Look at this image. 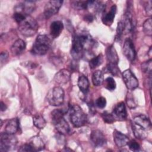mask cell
<instances>
[{"label":"cell","instance_id":"6da1fadb","mask_svg":"<svg viewBox=\"0 0 152 152\" xmlns=\"http://www.w3.org/2000/svg\"><path fill=\"white\" fill-rule=\"evenodd\" d=\"M94 45V41L87 33L76 34L72 39L71 54L75 59L80 58L84 50L88 49Z\"/></svg>","mask_w":152,"mask_h":152},{"label":"cell","instance_id":"5bb4252c","mask_svg":"<svg viewBox=\"0 0 152 152\" xmlns=\"http://www.w3.org/2000/svg\"><path fill=\"white\" fill-rule=\"evenodd\" d=\"M132 122L147 131L151 128V124L150 119L144 115L141 114L135 116L133 118Z\"/></svg>","mask_w":152,"mask_h":152},{"label":"cell","instance_id":"30bf717a","mask_svg":"<svg viewBox=\"0 0 152 152\" xmlns=\"http://www.w3.org/2000/svg\"><path fill=\"white\" fill-rule=\"evenodd\" d=\"M122 78L128 89L132 90L138 86V81L130 69H126L122 72Z\"/></svg>","mask_w":152,"mask_h":152},{"label":"cell","instance_id":"44dd1931","mask_svg":"<svg viewBox=\"0 0 152 152\" xmlns=\"http://www.w3.org/2000/svg\"><path fill=\"white\" fill-rule=\"evenodd\" d=\"M64 28L63 23L61 21H55L50 26V33L53 39L58 37Z\"/></svg>","mask_w":152,"mask_h":152},{"label":"cell","instance_id":"7bdbcfd3","mask_svg":"<svg viewBox=\"0 0 152 152\" xmlns=\"http://www.w3.org/2000/svg\"><path fill=\"white\" fill-rule=\"evenodd\" d=\"M7 109V106L6 105L3 103V102H1V110L2 112L5 111Z\"/></svg>","mask_w":152,"mask_h":152},{"label":"cell","instance_id":"f546056e","mask_svg":"<svg viewBox=\"0 0 152 152\" xmlns=\"http://www.w3.org/2000/svg\"><path fill=\"white\" fill-rule=\"evenodd\" d=\"M104 81V87L109 91H113L116 86V82L112 77H107Z\"/></svg>","mask_w":152,"mask_h":152},{"label":"cell","instance_id":"9c48e42d","mask_svg":"<svg viewBox=\"0 0 152 152\" xmlns=\"http://www.w3.org/2000/svg\"><path fill=\"white\" fill-rule=\"evenodd\" d=\"M63 1L61 0H51L46 3L44 8V16L49 18L59 11L62 5Z\"/></svg>","mask_w":152,"mask_h":152},{"label":"cell","instance_id":"9a60e30c","mask_svg":"<svg viewBox=\"0 0 152 152\" xmlns=\"http://www.w3.org/2000/svg\"><path fill=\"white\" fill-rule=\"evenodd\" d=\"M112 114L115 118H118L119 120H125L127 118V112L124 103L121 102L117 103L113 108Z\"/></svg>","mask_w":152,"mask_h":152},{"label":"cell","instance_id":"e575fe53","mask_svg":"<svg viewBox=\"0 0 152 152\" xmlns=\"http://www.w3.org/2000/svg\"><path fill=\"white\" fill-rule=\"evenodd\" d=\"M126 104H127L128 106L131 109H134L137 106V104L132 96V94H131L130 93H128V94L126 96Z\"/></svg>","mask_w":152,"mask_h":152},{"label":"cell","instance_id":"3957f363","mask_svg":"<svg viewBox=\"0 0 152 152\" xmlns=\"http://www.w3.org/2000/svg\"><path fill=\"white\" fill-rule=\"evenodd\" d=\"M39 25L35 19L30 15H26V18L18 24V30L24 36H32L37 32Z\"/></svg>","mask_w":152,"mask_h":152},{"label":"cell","instance_id":"484cf974","mask_svg":"<svg viewBox=\"0 0 152 152\" xmlns=\"http://www.w3.org/2000/svg\"><path fill=\"white\" fill-rule=\"evenodd\" d=\"M103 74L100 70L94 71L92 75V83L95 86H99L103 83Z\"/></svg>","mask_w":152,"mask_h":152},{"label":"cell","instance_id":"8992f818","mask_svg":"<svg viewBox=\"0 0 152 152\" xmlns=\"http://www.w3.org/2000/svg\"><path fill=\"white\" fill-rule=\"evenodd\" d=\"M106 58L107 62L106 65L107 71L112 75H117L119 71L118 67L119 59L115 49L113 46H110L107 48Z\"/></svg>","mask_w":152,"mask_h":152},{"label":"cell","instance_id":"f35d334b","mask_svg":"<svg viewBox=\"0 0 152 152\" xmlns=\"http://www.w3.org/2000/svg\"><path fill=\"white\" fill-rule=\"evenodd\" d=\"M18 151H21V152H31V151H34L33 148L31 146L28 144H24L22 145L20 148L18 149Z\"/></svg>","mask_w":152,"mask_h":152},{"label":"cell","instance_id":"b9f144b4","mask_svg":"<svg viewBox=\"0 0 152 152\" xmlns=\"http://www.w3.org/2000/svg\"><path fill=\"white\" fill-rule=\"evenodd\" d=\"M94 18H93V16L91 14H88V15H86L84 17V20L88 22H91L93 20Z\"/></svg>","mask_w":152,"mask_h":152},{"label":"cell","instance_id":"d6a6232c","mask_svg":"<svg viewBox=\"0 0 152 152\" xmlns=\"http://www.w3.org/2000/svg\"><path fill=\"white\" fill-rule=\"evenodd\" d=\"M102 118L103 121L107 124H112L115 121V118L112 113L104 111L102 113Z\"/></svg>","mask_w":152,"mask_h":152},{"label":"cell","instance_id":"ab89813d","mask_svg":"<svg viewBox=\"0 0 152 152\" xmlns=\"http://www.w3.org/2000/svg\"><path fill=\"white\" fill-rule=\"evenodd\" d=\"M8 58V53L7 51H2L1 53L0 59H1V64H2L4 62H6Z\"/></svg>","mask_w":152,"mask_h":152},{"label":"cell","instance_id":"74e56055","mask_svg":"<svg viewBox=\"0 0 152 152\" xmlns=\"http://www.w3.org/2000/svg\"><path fill=\"white\" fill-rule=\"evenodd\" d=\"M26 15L24 14L20 13V12H14L13 15V18L15 20V21L18 23H20L26 17Z\"/></svg>","mask_w":152,"mask_h":152},{"label":"cell","instance_id":"7402d4cb","mask_svg":"<svg viewBox=\"0 0 152 152\" xmlns=\"http://www.w3.org/2000/svg\"><path fill=\"white\" fill-rule=\"evenodd\" d=\"M33 148L34 151H41L45 148V144L39 136L31 137L28 142Z\"/></svg>","mask_w":152,"mask_h":152},{"label":"cell","instance_id":"8d00e7d4","mask_svg":"<svg viewBox=\"0 0 152 152\" xmlns=\"http://www.w3.org/2000/svg\"><path fill=\"white\" fill-rule=\"evenodd\" d=\"M127 145H128L129 149L134 151H138L140 148V146L139 144L135 140L129 141Z\"/></svg>","mask_w":152,"mask_h":152},{"label":"cell","instance_id":"60d3db41","mask_svg":"<svg viewBox=\"0 0 152 152\" xmlns=\"http://www.w3.org/2000/svg\"><path fill=\"white\" fill-rule=\"evenodd\" d=\"M145 10L146 11V13L148 15H151V1H148L145 5Z\"/></svg>","mask_w":152,"mask_h":152},{"label":"cell","instance_id":"d6986e66","mask_svg":"<svg viewBox=\"0 0 152 152\" xmlns=\"http://www.w3.org/2000/svg\"><path fill=\"white\" fill-rule=\"evenodd\" d=\"M26 47V45L24 40L22 39H17L11 46L10 50L13 55L17 56L23 52Z\"/></svg>","mask_w":152,"mask_h":152},{"label":"cell","instance_id":"52a82bcc","mask_svg":"<svg viewBox=\"0 0 152 152\" xmlns=\"http://www.w3.org/2000/svg\"><path fill=\"white\" fill-rule=\"evenodd\" d=\"M17 142L18 140L14 134L2 132L0 135V151L6 152L15 148Z\"/></svg>","mask_w":152,"mask_h":152},{"label":"cell","instance_id":"ac0fdd59","mask_svg":"<svg viewBox=\"0 0 152 152\" xmlns=\"http://www.w3.org/2000/svg\"><path fill=\"white\" fill-rule=\"evenodd\" d=\"M116 11H117L116 5L114 4L110 7L109 11L103 16L102 19L103 23L106 26L112 25V24L114 21Z\"/></svg>","mask_w":152,"mask_h":152},{"label":"cell","instance_id":"8fae6325","mask_svg":"<svg viewBox=\"0 0 152 152\" xmlns=\"http://www.w3.org/2000/svg\"><path fill=\"white\" fill-rule=\"evenodd\" d=\"M123 54L129 61L132 62L136 58V51L132 40L127 38L123 46Z\"/></svg>","mask_w":152,"mask_h":152},{"label":"cell","instance_id":"e0dca14e","mask_svg":"<svg viewBox=\"0 0 152 152\" xmlns=\"http://www.w3.org/2000/svg\"><path fill=\"white\" fill-rule=\"evenodd\" d=\"M113 140L115 144L118 147L125 146L129 141V138L126 135L116 129L113 131Z\"/></svg>","mask_w":152,"mask_h":152},{"label":"cell","instance_id":"d590c367","mask_svg":"<svg viewBox=\"0 0 152 152\" xmlns=\"http://www.w3.org/2000/svg\"><path fill=\"white\" fill-rule=\"evenodd\" d=\"M96 106L100 108V109H103L106 107V100L104 97H99L95 102Z\"/></svg>","mask_w":152,"mask_h":152},{"label":"cell","instance_id":"d4e9b609","mask_svg":"<svg viewBox=\"0 0 152 152\" xmlns=\"http://www.w3.org/2000/svg\"><path fill=\"white\" fill-rule=\"evenodd\" d=\"M131 126L135 137L138 139H144L147 135V131L140 128L134 123L131 122Z\"/></svg>","mask_w":152,"mask_h":152},{"label":"cell","instance_id":"f1b7e54d","mask_svg":"<svg viewBox=\"0 0 152 152\" xmlns=\"http://www.w3.org/2000/svg\"><path fill=\"white\" fill-rule=\"evenodd\" d=\"M103 62V56L102 54H100L97 55L96 57L93 58L90 61H89V66L90 68L94 69L100 65L102 64Z\"/></svg>","mask_w":152,"mask_h":152},{"label":"cell","instance_id":"83f0119b","mask_svg":"<svg viewBox=\"0 0 152 152\" xmlns=\"http://www.w3.org/2000/svg\"><path fill=\"white\" fill-rule=\"evenodd\" d=\"M33 122L34 126L39 129H43L46 125L44 118L40 114H36L33 117Z\"/></svg>","mask_w":152,"mask_h":152},{"label":"cell","instance_id":"7c38bea8","mask_svg":"<svg viewBox=\"0 0 152 152\" xmlns=\"http://www.w3.org/2000/svg\"><path fill=\"white\" fill-rule=\"evenodd\" d=\"M35 2L33 1H25L17 5L14 8V12H20L29 15L35 9Z\"/></svg>","mask_w":152,"mask_h":152},{"label":"cell","instance_id":"7a4b0ae2","mask_svg":"<svg viewBox=\"0 0 152 152\" xmlns=\"http://www.w3.org/2000/svg\"><path fill=\"white\" fill-rule=\"evenodd\" d=\"M65 112L63 110L57 109L51 112V119L55 129L62 135H66L70 132V128L64 118Z\"/></svg>","mask_w":152,"mask_h":152},{"label":"cell","instance_id":"cb8c5ba5","mask_svg":"<svg viewBox=\"0 0 152 152\" xmlns=\"http://www.w3.org/2000/svg\"><path fill=\"white\" fill-rule=\"evenodd\" d=\"M78 86L80 91L83 93H86L89 89V81L87 78L83 75H80L78 79Z\"/></svg>","mask_w":152,"mask_h":152},{"label":"cell","instance_id":"2e32d148","mask_svg":"<svg viewBox=\"0 0 152 152\" xmlns=\"http://www.w3.org/2000/svg\"><path fill=\"white\" fill-rule=\"evenodd\" d=\"M70 78L71 72L66 69H62L55 74L54 77V81L59 84H64L70 80Z\"/></svg>","mask_w":152,"mask_h":152},{"label":"cell","instance_id":"4fadbf2b","mask_svg":"<svg viewBox=\"0 0 152 152\" xmlns=\"http://www.w3.org/2000/svg\"><path fill=\"white\" fill-rule=\"evenodd\" d=\"M90 140L96 147H102L106 143V139L104 135L99 130H93L91 131Z\"/></svg>","mask_w":152,"mask_h":152},{"label":"cell","instance_id":"5b68a950","mask_svg":"<svg viewBox=\"0 0 152 152\" xmlns=\"http://www.w3.org/2000/svg\"><path fill=\"white\" fill-rule=\"evenodd\" d=\"M69 118L74 127L79 128L84 126L87 121V116L82 109L77 104L72 105L69 109Z\"/></svg>","mask_w":152,"mask_h":152},{"label":"cell","instance_id":"1f68e13d","mask_svg":"<svg viewBox=\"0 0 152 152\" xmlns=\"http://www.w3.org/2000/svg\"><path fill=\"white\" fill-rule=\"evenodd\" d=\"M141 70L144 73H147L151 74V68H152V61L151 59H149L141 65Z\"/></svg>","mask_w":152,"mask_h":152},{"label":"cell","instance_id":"ffe728a7","mask_svg":"<svg viewBox=\"0 0 152 152\" xmlns=\"http://www.w3.org/2000/svg\"><path fill=\"white\" fill-rule=\"evenodd\" d=\"M20 127V121L19 119L17 118H12L8 121L5 127V132L14 134L19 129Z\"/></svg>","mask_w":152,"mask_h":152},{"label":"cell","instance_id":"603a6c76","mask_svg":"<svg viewBox=\"0 0 152 152\" xmlns=\"http://www.w3.org/2000/svg\"><path fill=\"white\" fill-rule=\"evenodd\" d=\"M124 25V33H129L133 30L134 24L132 22V16L130 12H125L124 16V19L122 20Z\"/></svg>","mask_w":152,"mask_h":152},{"label":"cell","instance_id":"ba28073f","mask_svg":"<svg viewBox=\"0 0 152 152\" xmlns=\"http://www.w3.org/2000/svg\"><path fill=\"white\" fill-rule=\"evenodd\" d=\"M47 99L50 105L61 106L64 100V91L61 87H55L50 89L47 94Z\"/></svg>","mask_w":152,"mask_h":152},{"label":"cell","instance_id":"277c9868","mask_svg":"<svg viewBox=\"0 0 152 152\" xmlns=\"http://www.w3.org/2000/svg\"><path fill=\"white\" fill-rule=\"evenodd\" d=\"M50 40L46 34H39L37 36L31 52L36 55H44L49 49Z\"/></svg>","mask_w":152,"mask_h":152},{"label":"cell","instance_id":"4dcf8cb0","mask_svg":"<svg viewBox=\"0 0 152 152\" xmlns=\"http://www.w3.org/2000/svg\"><path fill=\"white\" fill-rule=\"evenodd\" d=\"M143 30L144 32L148 36H151L152 34V21L150 18L147 19L143 23Z\"/></svg>","mask_w":152,"mask_h":152},{"label":"cell","instance_id":"4316f807","mask_svg":"<svg viewBox=\"0 0 152 152\" xmlns=\"http://www.w3.org/2000/svg\"><path fill=\"white\" fill-rule=\"evenodd\" d=\"M94 1H76L72 2V6L77 10H86L88 7L91 6Z\"/></svg>","mask_w":152,"mask_h":152},{"label":"cell","instance_id":"836d02e7","mask_svg":"<svg viewBox=\"0 0 152 152\" xmlns=\"http://www.w3.org/2000/svg\"><path fill=\"white\" fill-rule=\"evenodd\" d=\"M124 25L123 21L121 20L119 21L118 23L115 39L119 40L122 36V35L124 34Z\"/></svg>","mask_w":152,"mask_h":152}]
</instances>
